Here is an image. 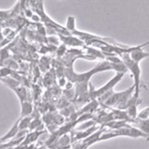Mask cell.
Here are the masks:
<instances>
[{
	"mask_svg": "<svg viewBox=\"0 0 149 149\" xmlns=\"http://www.w3.org/2000/svg\"><path fill=\"white\" fill-rule=\"evenodd\" d=\"M133 95H134V86L132 85L130 88H126L125 91L117 92V93L114 92L111 95V97L104 103H102V104L105 107H109V109L114 107V109H120V110H125L127 102L133 97Z\"/></svg>",
	"mask_w": 149,
	"mask_h": 149,
	"instance_id": "6da1fadb",
	"label": "cell"
},
{
	"mask_svg": "<svg viewBox=\"0 0 149 149\" xmlns=\"http://www.w3.org/2000/svg\"><path fill=\"white\" fill-rule=\"evenodd\" d=\"M122 62L125 65L127 71L131 73V76L133 78V86H134V95L139 97L140 95V88H141V69L139 64L135 63L130 59L128 54L122 53L119 55Z\"/></svg>",
	"mask_w": 149,
	"mask_h": 149,
	"instance_id": "7a4b0ae2",
	"label": "cell"
},
{
	"mask_svg": "<svg viewBox=\"0 0 149 149\" xmlns=\"http://www.w3.org/2000/svg\"><path fill=\"white\" fill-rule=\"evenodd\" d=\"M124 74H121V73H117L113 78L111 79L110 81H107L105 85H103L102 88H97L95 90V86H93L92 84H90V90H88V92H90V95H91V98L93 100H97L100 97H102L103 93L109 92V91H112L113 90V88L115 86L117 85V84L119 83L122 78L124 77Z\"/></svg>",
	"mask_w": 149,
	"mask_h": 149,
	"instance_id": "3957f363",
	"label": "cell"
},
{
	"mask_svg": "<svg viewBox=\"0 0 149 149\" xmlns=\"http://www.w3.org/2000/svg\"><path fill=\"white\" fill-rule=\"evenodd\" d=\"M115 132V134L118 136H127V137L130 138H139L142 137L145 139H149V137L146 134H144L140 129H138L137 127L131 125L130 123H128L125 127L120 129H117V130H113Z\"/></svg>",
	"mask_w": 149,
	"mask_h": 149,
	"instance_id": "277c9868",
	"label": "cell"
},
{
	"mask_svg": "<svg viewBox=\"0 0 149 149\" xmlns=\"http://www.w3.org/2000/svg\"><path fill=\"white\" fill-rule=\"evenodd\" d=\"M60 39L63 41V43L66 46H71V47H83L85 45V43L83 42L81 39H79L78 37L74 35H64L60 34Z\"/></svg>",
	"mask_w": 149,
	"mask_h": 149,
	"instance_id": "5b68a950",
	"label": "cell"
},
{
	"mask_svg": "<svg viewBox=\"0 0 149 149\" xmlns=\"http://www.w3.org/2000/svg\"><path fill=\"white\" fill-rule=\"evenodd\" d=\"M98 127L95 125V126H93L91 128L86 129V130H84V131H77L76 133L74 134V137H73V140H84V139L90 137L92 134L95 133V131L98 130Z\"/></svg>",
	"mask_w": 149,
	"mask_h": 149,
	"instance_id": "8992f818",
	"label": "cell"
},
{
	"mask_svg": "<svg viewBox=\"0 0 149 149\" xmlns=\"http://www.w3.org/2000/svg\"><path fill=\"white\" fill-rule=\"evenodd\" d=\"M100 103L98 102L97 100H91L90 102L88 103V104H86L85 107H83V109H81L80 111V114H79V116H80L81 114H84V113H92L93 111H95L97 109L98 107V105H100Z\"/></svg>",
	"mask_w": 149,
	"mask_h": 149,
	"instance_id": "52a82bcc",
	"label": "cell"
},
{
	"mask_svg": "<svg viewBox=\"0 0 149 149\" xmlns=\"http://www.w3.org/2000/svg\"><path fill=\"white\" fill-rule=\"evenodd\" d=\"M133 124H135V127L140 129L144 134H146L149 137V119H146V120H138V119H136Z\"/></svg>",
	"mask_w": 149,
	"mask_h": 149,
	"instance_id": "ba28073f",
	"label": "cell"
},
{
	"mask_svg": "<svg viewBox=\"0 0 149 149\" xmlns=\"http://www.w3.org/2000/svg\"><path fill=\"white\" fill-rule=\"evenodd\" d=\"M127 122L125 121H122V120H112L107 123L104 125V127H109L110 129L112 130H117V129H120V128H123L127 125Z\"/></svg>",
	"mask_w": 149,
	"mask_h": 149,
	"instance_id": "9c48e42d",
	"label": "cell"
},
{
	"mask_svg": "<svg viewBox=\"0 0 149 149\" xmlns=\"http://www.w3.org/2000/svg\"><path fill=\"white\" fill-rule=\"evenodd\" d=\"M21 107H22V112H21V117H26L31 114L33 110V107L29 102H24L21 103Z\"/></svg>",
	"mask_w": 149,
	"mask_h": 149,
	"instance_id": "30bf717a",
	"label": "cell"
},
{
	"mask_svg": "<svg viewBox=\"0 0 149 149\" xmlns=\"http://www.w3.org/2000/svg\"><path fill=\"white\" fill-rule=\"evenodd\" d=\"M66 30L70 32V34H72L73 32L77 30L76 27V19L74 16H69L67 18V23H66Z\"/></svg>",
	"mask_w": 149,
	"mask_h": 149,
	"instance_id": "8fae6325",
	"label": "cell"
},
{
	"mask_svg": "<svg viewBox=\"0 0 149 149\" xmlns=\"http://www.w3.org/2000/svg\"><path fill=\"white\" fill-rule=\"evenodd\" d=\"M95 121L93 120V119H91V120H86V121H84L80 123L79 125L76 126V129L78 131H84V130H86V129L91 128V127L93 126H95Z\"/></svg>",
	"mask_w": 149,
	"mask_h": 149,
	"instance_id": "7c38bea8",
	"label": "cell"
},
{
	"mask_svg": "<svg viewBox=\"0 0 149 149\" xmlns=\"http://www.w3.org/2000/svg\"><path fill=\"white\" fill-rule=\"evenodd\" d=\"M31 117L30 116H26V117H22L21 119H19V130H24V129L30 127L31 124Z\"/></svg>",
	"mask_w": 149,
	"mask_h": 149,
	"instance_id": "4fadbf2b",
	"label": "cell"
},
{
	"mask_svg": "<svg viewBox=\"0 0 149 149\" xmlns=\"http://www.w3.org/2000/svg\"><path fill=\"white\" fill-rule=\"evenodd\" d=\"M14 92L16 93V95H18L19 100H20V102L22 103L24 102H26V98H27V91L25 90L24 88H14Z\"/></svg>",
	"mask_w": 149,
	"mask_h": 149,
	"instance_id": "5bb4252c",
	"label": "cell"
},
{
	"mask_svg": "<svg viewBox=\"0 0 149 149\" xmlns=\"http://www.w3.org/2000/svg\"><path fill=\"white\" fill-rule=\"evenodd\" d=\"M88 56L93 57V58H102V59H104L105 56L103 54V52L100 51L98 49H93V48H88Z\"/></svg>",
	"mask_w": 149,
	"mask_h": 149,
	"instance_id": "9a60e30c",
	"label": "cell"
},
{
	"mask_svg": "<svg viewBox=\"0 0 149 149\" xmlns=\"http://www.w3.org/2000/svg\"><path fill=\"white\" fill-rule=\"evenodd\" d=\"M136 119H138V120H146V119H149V107H146L141 110H139Z\"/></svg>",
	"mask_w": 149,
	"mask_h": 149,
	"instance_id": "2e32d148",
	"label": "cell"
},
{
	"mask_svg": "<svg viewBox=\"0 0 149 149\" xmlns=\"http://www.w3.org/2000/svg\"><path fill=\"white\" fill-rule=\"evenodd\" d=\"M1 81H3V83L7 84L12 90L18 88V86H19V83L15 80V79H11V78H8V77H6V78H1Z\"/></svg>",
	"mask_w": 149,
	"mask_h": 149,
	"instance_id": "e0dca14e",
	"label": "cell"
},
{
	"mask_svg": "<svg viewBox=\"0 0 149 149\" xmlns=\"http://www.w3.org/2000/svg\"><path fill=\"white\" fill-rule=\"evenodd\" d=\"M57 143L59 144V147L60 148H65V147H67V146H69L70 145V137L68 135H63L61 138L59 139V141H57Z\"/></svg>",
	"mask_w": 149,
	"mask_h": 149,
	"instance_id": "ac0fdd59",
	"label": "cell"
},
{
	"mask_svg": "<svg viewBox=\"0 0 149 149\" xmlns=\"http://www.w3.org/2000/svg\"><path fill=\"white\" fill-rule=\"evenodd\" d=\"M13 12L14 9H12V10H0V23L5 21L6 19L10 18Z\"/></svg>",
	"mask_w": 149,
	"mask_h": 149,
	"instance_id": "d6986e66",
	"label": "cell"
},
{
	"mask_svg": "<svg viewBox=\"0 0 149 149\" xmlns=\"http://www.w3.org/2000/svg\"><path fill=\"white\" fill-rule=\"evenodd\" d=\"M57 56L59 57V58H61V57H64V55H65V53L67 52V46L65 44L63 45H61L59 48L57 49Z\"/></svg>",
	"mask_w": 149,
	"mask_h": 149,
	"instance_id": "ffe728a7",
	"label": "cell"
},
{
	"mask_svg": "<svg viewBox=\"0 0 149 149\" xmlns=\"http://www.w3.org/2000/svg\"><path fill=\"white\" fill-rule=\"evenodd\" d=\"M41 124V121L39 119H34L33 121H31V124H30V128L31 129H35V128H38L37 125Z\"/></svg>",
	"mask_w": 149,
	"mask_h": 149,
	"instance_id": "44dd1931",
	"label": "cell"
},
{
	"mask_svg": "<svg viewBox=\"0 0 149 149\" xmlns=\"http://www.w3.org/2000/svg\"><path fill=\"white\" fill-rule=\"evenodd\" d=\"M48 40L50 41V43H51L52 45H57L58 43H59V39H58L57 37H49L48 38Z\"/></svg>",
	"mask_w": 149,
	"mask_h": 149,
	"instance_id": "7402d4cb",
	"label": "cell"
},
{
	"mask_svg": "<svg viewBox=\"0 0 149 149\" xmlns=\"http://www.w3.org/2000/svg\"><path fill=\"white\" fill-rule=\"evenodd\" d=\"M59 84H60V86H66V84H67L66 79H65L64 77H63V78H60L59 79Z\"/></svg>",
	"mask_w": 149,
	"mask_h": 149,
	"instance_id": "603a6c76",
	"label": "cell"
},
{
	"mask_svg": "<svg viewBox=\"0 0 149 149\" xmlns=\"http://www.w3.org/2000/svg\"><path fill=\"white\" fill-rule=\"evenodd\" d=\"M40 16H37V15H33L32 16V19H33V20H34V21H36V22H38V21H40Z\"/></svg>",
	"mask_w": 149,
	"mask_h": 149,
	"instance_id": "cb8c5ba5",
	"label": "cell"
},
{
	"mask_svg": "<svg viewBox=\"0 0 149 149\" xmlns=\"http://www.w3.org/2000/svg\"><path fill=\"white\" fill-rule=\"evenodd\" d=\"M3 40H4V34H3V32L0 30V43H1Z\"/></svg>",
	"mask_w": 149,
	"mask_h": 149,
	"instance_id": "d4e9b609",
	"label": "cell"
}]
</instances>
